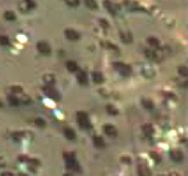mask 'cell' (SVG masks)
<instances>
[{"label":"cell","instance_id":"30","mask_svg":"<svg viewBox=\"0 0 188 176\" xmlns=\"http://www.w3.org/2000/svg\"><path fill=\"white\" fill-rule=\"evenodd\" d=\"M24 135H25V133H24L23 131H17V132L12 133V137H14L15 139H21Z\"/></svg>","mask_w":188,"mask_h":176},{"label":"cell","instance_id":"33","mask_svg":"<svg viewBox=\"0 0 188 176\" xmlns=\"http://www.w3.org/2000/svg\"><path fill=\"white\" fill-rule=\"evenodd\" d=\"M26 5H27L28 9H33V8H35V6H36V3H35L34 1L29 0V1H26Z\"/></svg>","mask_w":188,"mask_h":176},{"label":"cell","instance_id":"23","mask_svg":"<svg viewBox=\"0 0 188 176\" xmlns=\"http://www.w3.org/2000/svg\"><path fill=\"white\" fill-rule=\"evenodd\" d=\"M43 80H44V82H45V83L49 84V85H50V84H53L54 82H55L54 76L51 75V74H46V75L43 77Z\"/></svg>","mask_w":188,"mask_h":176},{"label":"cell","instance_id":"26","mask_svg":"<svg viewBox=\"0 0 188 176\" xmlns=\"http://www.w3.org/2000/svg\"><path fill=\"white\" fill-rule=\"evenodd\" d=\"M4 17L8 21H14V20H15V13L12 10H7V12H4Z\"/></svg>","mask_w":188,"mask_h":176},{"label":"cell","instance_id":"17","mask_svg":"<svg viewBox=\"0 0 188 176\" xmlns=\"http://www.w3.org/2000/svg\"><path fill=\"white\" fill-rule=\"evenodd\" d=\"M103 5L105 6V8L107 9V12L109 13H112V15H116V8H115L114 4L109 1H104L103 2Z\"/></svg>","mask_w":188,"mask_h":176},{"label":"cell","instance_id":"21","mask_svg":"<svg viewBox=\"0 0 188 176\" xmlns=\"http://www.w3.org/2000/svg\"><path fill=\"white\" fill-rule=\"evenodd\" d=\"M141 104H142L143 108L148 109V110H150V109L153 108V102L148 99H143L142 101H141Z\"/></svg>","mask_w":188,"mask_h":176},{"label":"cell","instance_id":"5","mask_svg":"<svg viewBox=\"0 0 188 176\" xmlns=\"http://www.w3.org/2000/svg\"><path fill=\"white\" fill-rule=\"evenodd\" d=\"M103 131L108 136L114 137L118 135V130H117V128L114 125H104L103 126Z\"/></svg>","mask_w":188,"mask_h":176},{"label":"cell","instance_id":"13","mask_svg":"<svg viewBox=\"0 0 188 176\" xmlns=\"http://www.w3.org/2000/svg\"><path fill=\"white\" fill-rule=\"evenodd\" d=\"M77 79H78L79 83L81 84V85H86V84L88 83V78H87V75H86L85 72H80L77 76Z\"/></svg>","mask_w":188,"mask_h":176},{"label":"cell","instance_id":"25","mask_svg":"<svg viewBox=\"0 0 188 176\" xmlns=\"http://www.w3.org/2000/svg\"><path fill=\"white\" fill-rule=\"evenodd\" d=\"M147 42L149 43V45L152 46V47H158V44H160L158 39H156V38H154V37H149L147 39Z\"/></svg>","mask_w":188,"mask_h":176},{"label":"cell","instance_id":"10","mask_svg":"<svg viewBox=\"0 0 188 176\" xmlns=\"http://www.w3.org/2000/svg\"><path fill=\"white\" fill-rule=\"evenodd\" d=\"M144 53L149 59H152V61H158V53H156V51L154 49L145 48Z\"/></svg>","mask_w":188,"mask_h":176},{"label":"cell","instance_id":"40","mask_svg":"<svg viewBox=\"0 0 188 176\" xmlns=\"http://www.w3.org/2000/svg\"><path fill=\"white\" fill-rule=\"evenodd\" d=\"M169 176H180L178 174V173H176V172H172V173H170Z\"/></svg>","mask_w":188,"mask_h":176},{"label":"cell","instance_id":"18","mask_svg":"<svg viewBox=\"0 0 188 176\" xmlns=\"http://www.w3.org/2000/svg\"><path fill=\"white\" fill-rule=\"evenodd\" d=\"M142 130L143 132L145 133V134L147 135H151L152 133L154 132V128L153 126L151 125V124H145V125L142 126Z\"/></svg>","mask_w":188,"mask_h":176},{"label":"cell","instance_id":"38","mask_svg":"<svg viewBox=\"0 0 188 176\" xmlns=\"http://www.w3.org/2000/svg\"><path fill=\"white\" fill-rule=\"evenodd\" d=\"M19 161H22V162H26V161L28 162L29 161V158L26 157V156H19Z\"/></svg>","mask_w":188,"mask_h":176},{"label":"cell","instance_id":"28","mask_svg":"<svg viewBox=\"0 0 188 176\" xmlns=\"http://www.w3.org/2000/svg\"><path fill=\"white\" fill-rule=\"evenodd\" d=\"M149 155H150V158H152V159H153L156 163L161 162V157H160V155H158V153H156V151H151Z\"/></svg>","mask_w":188,"mask_h":176},{"label":"cell","instance_id":"15","mask_svg":"<svg viewBox=\"0 0 188 176\" xmlns=\"http://www.w3.org/2000/svg\"><path fill=\"white\" fill-rule=\"evenodd\" d=\"M93 143H94V146H97V148H104V146H105L104 140H103L102 137H100V136H94Z\"/></svg>","mask_w":188,"mask_h":176},{"label":"cell","instance_id":"20","mask_svg":"<svg viewBox=\"0 0 188 176\" xmlns=\"http://www.w3.org/2000/svg\"><path fill=\"white\" fill-rule=\"evenodd\" d=\"M7 101L10 106H17L19 104V99H17V96H14V95H9L7 97Z\"/></svg>","mask_w":188,"mask_h":176},{"label":"cell","instance_id":"35","mask_svg":"<svg viewBox=\"0 0 188 176\" xmlns=\"http://www.w3.org/2000/svg\"><path fill=\"white\" fill-rule=\"evenodd\" d=\"M121 161L124 162V163H131V159H130L129 157H127V156H123V157H121Z\"/></svg>","mask_w":188,"mask_h":176},{"label":"cell","instance_id":"37","mask_svg":"<svg viewBox=\"0 0 188 176\" xmlns=\"http://www.w3.org/2000/svg\"><path fill=\"white\" fill-rule=\"evenodd\" d=\"M100 24H101V26H102L103 28H107V27H108V22L107 21V20H104V19L100 20Z\"/></svg>","mask_w":188,"mask_h":176},{"label":"cell","instance_id":"8","mask_svg":"<svg viewBox=\"0 0 188 176\" xmlns=\"http://www.w3.org/2000/svg\"><path fill=\"white\" fill-rule=\"evenodd\" d=\"M138 175L139 176H151V172H150L149 168L146 166V165H139L138 166Z\"/></svg>","mask_w":188,"mask_h":176},{"label":"cell","instance_id":"1","mask_svg":"<svg viewBox=\"0 0 188 176\" xmlns=\"http://www.w3.org/2000/svg\"><path fill=\"white\" fill-rule=\"evenodd\" d=\"M112 64H114V68L124 76H129L132 73V68L129 64L121 63V62H116V63H114Z\"/></svg>","mask_w":188,"mask_h":176},{"label":"cell","instance_id":"4","mask_svg":"<svg viewBox=\"0 0 188 176\" xmlns=\"http://www.w3.org/2000/svg\"><path fill=\"white\" fill-rule=\"evenodd\" d=\"M37 48L43 54H49L51 52V48H50V45L45 41H39L37 43Z\"/></svg>","mask_w":188,"mask_h":176},{"label":"cell","instance_id":"6","mask_svg":"<svg viewBox=\"0 0 188 176\" xmlns=\"http://www.w3.org/2000/svg\"><path fill=\"white\" fill-rule=\"evenodd\" d=\"M65 35L68 40H72V41H76L79 39V33L77 31L73 30V29H67L65 31Z\"/></svg>","mask_w":188,"mask_h":176},{"label":"cell","instance_id":"2","mask_svg":"<svg viewBox=\"0 0 188 176\" xmlns=\"http://www.w3.org/2000/svg\"><path fill=\"white\" fill-rule=\"evenodd\" d=\"M77 119H78V123L82 128H90L91 124H90L89 118H88L87 114L84 112H78L77 113Z\"/></svg>","mask_w":188,"mask_h":176},{"label":"cell","instance_id":"31","mask_svg":"<svg viewBox=\"0 0 188 176\" xmlns=\"http://www.w3.org/2000/svg\"><path fill=\"white\" fill-rule=\"evenodd\" d=\"M19 102H22V104H29L31 102V99H30V97H29L28 95H24L23 97H21Z\"/></svg>","mask_w":188,"mask_h":176},{"label":"cell","instance_id":"36","mask_svg":"<svg viewBox=\"0 0 188 176\" xmlns=\"http://www.w3.org/2000/svg\"><path fill=\"white\" fill-rule=\"evenodd\" d=\"M66 3H67L68 6H78L80 2L79 1H66Z\"/></svg>","mask_w":188,"mask_h":176},{"label":"cell","instance_id":"41","mask_svg":"<svg viewBox=\"0 0 188 176\" xmlns=\"http://www.w3.org/2000/svg\"><path fill=\"white\" fill-rule=\"evenodd\" d=\"M0 106H2V102H1V101H0Z\"/></svg>","mask_w":188,"mask_h":176},{"label":"cell","instance_id":"29","mask_svg":"<svg viewBox=\"0 0 188 176\" xmlns=\"http://www.w3.org/2000/svg\"><path fill=\"white\" fill-rule=\"evenodd\" d=\"M35 124L39 127H45V125H46L45 121H44L43 119H41V118H37V119L35 120Z\"/></svg>","mask_w":188,"mask_h":176},{"label":"cell","instance_id":"16","mask_svg":"<svg viewBox=\"0 0 188 176\" xmlns=\"http://www.w3.org/2000/svg\"><path fill=\"white\" fill-rule=\"evenodd\" d=\"M92 79H93V81L95 82V83H97V84L101 83V82L103 81L102 73H100V72H93V73H92Z\"/></svg>","mask_w":188,"mask_h":176},{"label":"cell","instance_id":"27","mask_svg":"<svg viewBox=\"0 0 188 176\" xmlns=\"http://www.w3.org/2000/svg\"><path fill=\"white\" fill-rule=\"evenodd\" d=\"M178 73L181 76H183V77H187V75H188V69H187V67H185V66L179 67V68H178Z\"/></svg>","mask_w":188,"mask_h":176},{"label":"cell","instance_id":"34","mask_svg":"<svg viewBox=\"0 0 188 176\" xmlns=\"http://www.w3.org/2000/svg\"><path fill=\"white\" fill-rule=\"evenodd\" d=\"M12 92H14V93H21L22 91H23V88H22L21 86H12Z\"/></svg>","mask_w":188,"mask_h":176},{"label":"cell","instance_id":"19","mask_svg":"<svg viewBox=\"0 0 188 176\" xmlns=\"http://www.w3.org/2000/svg\"><path fill=\"white\" fill-rule=\"evenodd\" d=\"M67 69L70 72H76L78 70V64H77L76 62L68 61L67 62Z\"/></svg>","mask_w":188,"mask_h":176},{"label":"cell","instance_id":"14","mask_svg":"<svg viewBox=\"0 0 188 176\" xmlns=\"http://www.w3.org/2000/svg\"><path fill=\"white\" fill-rule=\"evenodd\" d=\"M63 133H65V136L67 137L68 139L74 140L76 138V132H75L73 129H70V128L65 129V130H63Z\"/></svg>","mask_w":188,"mask_h":176},{"label":"cell","instance_id":"12","mask_svg":"<svg viewBox=\"0 0 188 176\" xmlns=\"http://www.w3.org/2000/svg\"><path fill=\"white\" fill-rule=\"evenodd\" d=\"M142 75L145 76V77H147V78L153 77V76H154V71H153V69H152L151 67L145 66L144 68L142 69Z\"/></svg>","mask_w":188,"mask_h":176},{"label":"cell","instance_id":"11","mask_svg":"<svg viewBox=\"0 0 188 176\" xmlns=\"http://www.w3.org/2000/svg\"><path fill=\"white\" fill-rule=\"evenodd\" d=\"M100 45L102 46V47L104 48H107V49H112V50H115V51H119V47L116 45V44L112 43V42L109 41H101L100 42Z\"/></svg>","mask_w":188,"mask_h":176},{"label":"cell","instance_id":"9","mask_svg":"<svg viewBox=\"0 0 188 176\" xmlns=\"http://www.w3.org/2000/svg\"><path fill=\"white\" fill-rule=\"evenodd\" d=\"M120 37H121L122 41L125 42V43H131L132 40H133L132 34L130 32H124V31H120Z\"/></svg>","mask_w":188,"mask_h":176},{"label":"cell","instance_id":"3","mask_svg":"<svg viewBox=\"0 0 188 176\" xmlns=\"http://www.w3.org/2000/svg\"><path fill=\"white\" fill-rule=\"evenodd\" d=\"M42 89H43L44 94L47 95V96L50 97V99H54V101H58V99H61V95H59V93L57 92V90H55V89L52 88L51 86H44Z\"/></svg>","mask_w":188,"mask_h":176},{"label":"cell","instance_id":"7","mask_svg":"<svg viewBox=\"0 0 188 176\" xmlns=\"http://www.w3.org/2000/svg\"><path fill=\"white\" fill-rule=\"evenodd\" d=\"M170 157H171V159L175 162H181L183 160V158H184V156H183L182 151H171Z\"/></svg>","mask_w":188,"mask_h":176},{"label":"cell","instance_id":"39","mask_svg":"<svg viewBox=\"0 0 188 176\" xmlns=\"http://www.w3.org/2000/svg\"><path fill=\"white\" fill-rule=\"evenodd\" d=\"M1 176H14V174L10 172H4V173H2Z\"/></svg>","mask_w":188,"mask_h":176},{"label":"cell","instance_id":"22","mask_svg":"<svg viewBox=\"0 0 188 176\" xmlns=\"http://www.w3.org/2000/svg\"><path fill=\"white\" fill-rule=\"evenodd\" d=\"M85 5L87 6L88 8H90V9H97V8H98L97 2L94 1V0H86Z\"/></svg>","mask_w":188,"mask_h":176},{"label":"cell","instance_id":"32","mask_svg":"<svg viewBox=\"0 0 188 176\" xmlns=\"http://www.w3.org/2000/svg\"><path fill=\"white\" fill-rule=\"evenodd\" d=\"M9 43V39L6 36H0V44L1 45H7Z\"/></svg>","mask_w":188,"mask_h":176},{"label":"cell","instance_id":"24","mask_svg":"<svg viewBox=\"0 0 188 176\" xmlns=\"http://www.w3.org/2000/svg\"><path fill=\"white\" fill-rule=\"evenodd\" d=\"M107 112L109 114V115H112V116H117L119 114V110L116 108V106H110V104H108L107 106Z\"/></svg>","mask_w":188,"mask_h":176}]
</instances>
